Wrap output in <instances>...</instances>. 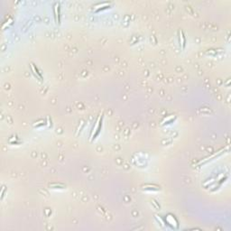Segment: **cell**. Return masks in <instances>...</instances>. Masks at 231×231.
Segmentation results:
<instances>
[{"label": "cell", "instance_id": "6da1fadb", "mask_svg": "<svg viewBox=\"0 0 231 231\" xmlns=\"http://www.w3.org/2000/svg\"><path fill=\"white\" fill-rule=\"evenodd\" d=\"M101 126H102V118H101V120L99 122V124H98L97 130H96V133H95V134L93 135V138H92V140H95V139H96V137L99 135V132H100V129H101Z\"/></svg>", "mask_w": 231, "mask_h": 231}]
</instances>
